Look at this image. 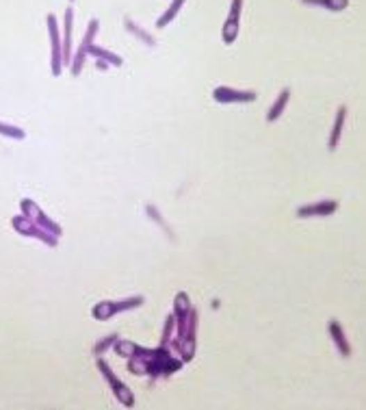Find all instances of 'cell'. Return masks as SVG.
Instances as JSON below:
<instances>
[{
	"label": "cell",
	"instance_id": "1",
	"mask_svg": "<svg viewBox=\"0 0 366 410\" xmlns=\"http://www.w3.org/2000/svg\"><path fill=\"white\" fill-rule=\"evenodd\" d=\"M182 365H184V361L182 358H173L171 349H167L165 345H161L157 349H150V347H141V345L134 343L130 356H128L130 374L148 376L150 380L167 378L171 374H176Z\"/></svg>",
	"mask_w": 366,
	"mask_h": 410
},
{
	"label": "cell",
	"instance_id": "2",
	"mask_svg": "<svg viewBox=\"0 0 366 410\" xmlns=\"http://www.w3.org/2000/svg\"><path fill=\"white\" fill-rule=\"evenodd\" d=\"M173 322H176V339L173 347L180 352V358L184 363L193 361L196 356V330H198V310L191 306L189 295L180 291L173 302Z\"/></svg>",
	"mask_w": 366,
	"mask_h": 410
},
{
	"label": "cell",
	"instance_id": "3",
	"mask_svg": "<svg viewBox=\"0 0 366 410\" xmlns=\"http://www.w3.org/2000/svg\"><path fill=\"white\" fill-rule=\"evenodd\" d=\"M46 26H48V35H50V70L52 77H61L63 72V44H61V29H59V20L48 13L46 15Z\"/></svg>",
	"mask_w": 366,
	"mask_h": 410
},
{
	"label": "cell",
	"instance_id": "4",
	"mask_svg": "<svg viewBox=\"0 0 366 410\" xmlns=\"http://www.w3.org/2000/svg\"><path fill=\"white\" fill-rule=\"evenodd\" d=\"M95 367H98V371L102 374V378L106 380L109 388L113 391L115 400H118L120 404H124L126 408H132V406H134V395H132V391H130L118 376L113 374L111 365H109L102 356H98V361H95Z\"/></svg>",
	"mask_w": 366,
	"mask_h": 410
},
{
	"label": "cell",
	"instance_id": "5",
	"mask_svg": "<svg viewBox=\"0 0 366 410\" xmlns=\"http://www.w3.org/2000/svg\"><path fill=\"white\" fill-rule=\"evenodd\" d=\"M11 228H13L17 235H22V237H31V239L42 241V244H46L48 248H56V246H59V237H54L52 232L44 230L42 226H37L35 221H31V219L24 217V215H15V217L11 219Z\"/></svg>",
	"mask_w": 366,
	"mask_h": 410
},
{
	"label": "cell",
	"instance_id": "6",
	"mask_svg": "<svg viewBox=\"0 0 366 410\" xmlns=\"http://www.w3.org/2000/svg\"><path fill=\"white\" fill-rule=\"evenodd\" d=\"M20 211H22L24 217H29L31 221H35L37 226H42L44 230L52 232L54 237H61V235H63V228L59 226V223H56L54 219H50V217L40 209V204H35L33 200L24 198V200L20 202Z\"/></svg>",
	"mask_w": 366,
	"mask_h": 410
},
{
	"label": "cell",
	"instance_id": "7",
	"mask_svg": "<svg viewBox=\"0 0 366 410\" xmlns=\"http://www.w3.org/2000/svg\"><path fill=\"white\" fill-rule=\"evenodd\" d=\"M98 29H100V22L93 17V20L89 22V26H87V31H85V37H83V42H81L79 50H76V52H74V57H72V63H70L72 77H81L83 65H85V61H87V48L93 44L95 35H98Z\"/></svg>",
	"mask_w": 366,
	"mask_h": 410
},
{
	"label": "cell",
	"instance_id": "8",
	"mask_svg": "<svg viewBox=\"0 0 366 410\" xmlns=\"http://www.w3.org/2000/svg\"><path fill=\"white\" fill-rule=\"evenodd\" d=\"M241 13H243V0H232V7H230V13L221 29V40L225 46H232L237 42V37L241 33Z\"/></svg>",
	"mask_w": 366,
	"mask_h": 410
},
{
	"label": "cell",
	"instance_id": "9",
	"mask_svg": "<svg viewBox=\"0 0 366 410\" xmlns=\"http://www.w3.org/2000/svg\"><path fill=\"white\" fill-rule=\"evenodd\" d=\"M213 98L219 104H245V102H254L256 94L249 89H234V87L221 85L213 91Z\"/></svg>",
	"mask_w": 366,
	"mask_h": 410
},
{
	"label": "cell",
	"instance_id": "10",
	"mask_svg": "<svg viewBox=\"0 0 366 410\" xmlns=\"http://www.w3.org/2000/svg\"><path fill=\"white\" fill-rule=\"evenodd\" d=\"M338 211V202L336 200H319L312 204H303L295 211V215L299 219H308V217H330Z\"/></svg>",
	"mask_w": 366,
	"mask_h": 410
},
{
	"label": "cell",
	"instance_id": "11",
	"mask_svg": "<svg viewBox=\"0 0 366 410\" xmlns=\"http://www.w3.org/2000/svg\"><path fill=\"white\" fill-rule=\"evenodd\" d=\"M72 26H74V9L72 5L63 13V29H61V44H63V65L72 63Z\"/></svg>",
	"mask_w": 366,
	"mask_h": 410
},
{
	"label": "cell",
	"instance_id": "12",
	"mask_svg": "<svg viewBox=\"0 0 366 410\" xmlns=\"http://www.w3.org/2000/svg\"><path fill=\"white\" fill-rule=\"evenodd\" d=\"M327 330H330V337L334 339V343H336V347H338V352H340V356H342V358L351 356V345H349V341H347V337H344L342 326H340L336 320H332L330 324H327Z\"/></svg>",
	"mask_w": 366,
	"mask_h": 410
},
{
	"label": "cell",
	"instance_id": "13",
	"mask_svg": "<svg viewBox=\"0 0 366 410\" xmlns=\"http://www.w3.org/2000/svg\"><path fill=\"white\" fill-rule=\"evenodd\" d=\"M87 57H93V59L104 61L106 65H115V68H120V65L124 63L120 54H115V52H111V50H106V48H102V46H95V44H91V46L87 48Z\"/></svg>",
	"mask_w": 366,
	"mask_h": 410
},
{
	"label": "cell",
	"instance_id": "14",
	"mask_svg": "<svg viewBox=\"0 0 366 410\" xmlns=\"http://www.w3.org/2000/svg\"><path fill=\"white\" fill-rule=\"evenodd\" d=\"M344 122H347V107L342 104V107H338V113H336V120H334V128H332V133H330V141H327V148H330V152H334L336 148H338Z\"/></svg>",
	"mask_w": 366,
	"mask_h": 410
},
{
	"label": "cell",
	"instance_id": "15",
	"mask_svg": "<svg viewBox=\"0 0 366 410\" xmlns=\"http://www.w3.org/2000/svg\"><path fill=\"white\" fill-rule=\"evenodd\" d=\"M288 100H291V89L284 87V89L280 91L278 100L271 104V109H269V113H266V122H278V118L284 113V109H286Z\"/></svg>",
	"mask_w": 366,
	"mask_h": 410
},
{
	"label": "cell",
	"instance_id": "16",
	"mask_svg": "<svg viewBox=\"0 0 366 410\" xmlns=\"http://www.w3.org/2000/svg\"><path fill=\"white\" fill-rule=\"evenodd\" d=\"M184 3H186V0H171V5L167 7V11L157 20V29H167L173 20H176V15L180 13Z\"/></svg>",
	"mask_w": 366,
	"mask_h": 410
},
{
	"label": "cell",
	"instance_id": "17",
	"mask_svg": "<svg viewBox=\"0 0 366 410\" xmlns=\"http://www.w3.org/2000/svg\"><path fill=\"white\" fill-rule=\"evenodd\" d=\"M303 5H312V7H323L327 11H344L347 7H349V0H301Z\"/></svg>",
	"mask_w": 366,
	"mask_h": 410
},
{
	"label": "cell",
	"instance_id": "18",
	"mask_svg": "<svg viewBox=\"0 0 366 410\" xmlns=\"http://www.w3.org/2000/svg\"><path fill=\"white\" fill-rule=\"evenodd\" d=\"M91 315H93V320H98V322L111 320V317H115V302H111V300L98 302V304L91 308Z\"/></svg>",
	"mask_w": 366,
	"mask_h": 410
},
{
	"label": "cell",
	"instance_id": "19",
	"mask_svg": "<svg viewBox=\"0 0 366 410\" xmlns=\"http://www.w3.org/2000/svg\"><path fill=\"white\" fill-rule=\"evenodd\" d=\"M124 24H126V29L134 35V37H137V40H141L145 46H150V48H154V46H157V42H154L152 40V37H150V33H145L143 29H139L137 24H134L132 20H130V17H124Z\"/></svg>",
	"mask_w": 366,
	"mask_h": 410
},
{
	"label": "cell",
	"instance_id": "20",
	"mask_svg": "<svg viewBox=\"0 0 366 410\" xmlns=\"http://www.w3.org/2000/svg\"><path fill=\"white\" fill-rule=\"evenodd\" d=\"M143 302H145V297H141V295L126 297V300H118V302H115V315L126 313V310H132V308H139Z\"/></svg>",
	"mask_w": 366,
	"mask_h": 410
},
{
	"label": "cell",
	"instance_id": "21",
	"mask_svg": "<svg viewBox=\"0 0 366 410\" xmlns=\"http://www.w3.org/2000/svg\"><path fill=\"white\" fill-rule=\"evenodd\" d=\"M0 137L22 141V139H26V133H24V130H22L20 126H13V124H5V122H0Z\"/></svg>",
	"mask_w": 366,
	"mask_h": 410
},
{
	"label": "cell",
	"instance_id": "22",
	"mask_svg": "<svg viewBox=\"0 0 366 410\" xmlns=\"http://www.w3.org/2000/svg\"><path fill=\"white\" fill-rule=\"evenodd\" d=\"M120 337L118 334H109V337H104V339H100L98 343L93 345V354L95 356H102L104 352H109V349H113V345H115V341H118Z\"/></svg>",
	"mask_w": 366,
	"mask_h": 410
},
{
	"label": "cell",
	"instance_id": "23",
	"mask_svg": "<svg viewBox=\"0 0 366 410\" xmlns=\"http://www.w3.org/2000/svg\"><path fill=\"white\" fill-rule=\"evenodd\" d=\"M72 3H74V0H70V5H72Z\"/></svg>",
	"mask_w": 366,
	"mask_h": 410
}]
</instances>
